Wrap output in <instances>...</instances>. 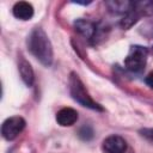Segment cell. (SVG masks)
<instances>
[{"label":"cell","mask_w":153,"mask_h":153,"mask_svg":"<svg viewBox=\"0 0 153 153\" xmlns=\"http://www.w3.org/2000/svg\"><path fill=\"white\" fill-rule=\"evenodd\" d=\"M29 51L45 67L51 66L54 60V51L51 42L42 27H35L27 36Z\"/></svg>","instance_id":"1"},{"label":"cell","mask_w":153,"mask_h":153,"mask_svg":"<svg viewBox=\"0 0 153 153\" xmlns=\"http://www.w3.org/2000/svg\"><path fill=\"white\" fill-rule=\"evenodd\" d=\"M69 93L75 102H78L80 105L85 108H88L96 111L104 110L100 104L93 100V98L90 96L88 91L86 90L85 85L75 73H71V76H69Z\"/></svg>","instance_id":"2"},{"label":"cell","mask_w":153,"mask_h":153,"mask_svg":"<svg viewBox=\"0 0 153 153\" xmlns=\"http://www.w3.org/2000/svg\"><path fill=\"white\" fill-rule=\"evenodd\" d=\"M148 57V49L143 45H131L124 59V67L133 74H141L145 71Z\"/></svg>","instance_id":"3"},{"label":"cell","mask_w":153,"mask_h":153,"mask_svg":"<svg viewBox=\"0 0 153 153\" xmlns=\"http://www.w3.org/2000/svg\"><path fill=\"white\" fill-rule=\"evenodd\" d=\"M25 120L20 116H12L5 120L1 124V135L5 140H14L25 128Z\"/></svg>","instance_id":"4"},{"label":"cell","mask_w":153,"mask_h":153,"mask_svg":"<svg viewBox=\"0 0 153 153\" xmlns=\"http://www.w3.org/2000/svg\"><path fill=\"white\" fill-rule=\"evenodd\" d=\"M74 27L81 36H84L85 38H87L92 43H97V41L100 36V27L96 23L86 20V19L75 20Z\"/></svg>","instance_id":"5"},{"label":"cell","mask_w":153,"mask_h":153,"mask_svg":"<svg viewBox=\"0 0 153 153\" xmlns=\"http://www.w3.org/2000/svg\"><path fill=\"white\" fill-rule=\"evenodd\" d=\"M102 151L103 153H126L127 141L120 135H109L103 140Z\"/></svg>","instance_id":"6"},{"label":"cell","mask_w":153,"mask_h":153,"mask_svg":"<svg viewBox=\"0 0 153 153\" xmlns=\"http://www.w3.org/2000/svg\"><path fill=\"white\" fill-rule=\"evenodd\" d=\"M78 121V112L73 108H62L56 112V122L61 127H71Z\"/></svg>","instance_id":"7"},{"label":"cell","mask_w":153,"mask_h":153,"mask_svg":"<svg viewBox=\"0 0 153 153\" xmlns=\"http://www.w3.org/2000/svg\"><path fill=\"white\" fill-rule=\"evenodd\" d=\"M12 13L17 19L30 20L33 17V7L31 4L26 1H18L14 4L12 8Z\"/></svg>","instance_id":"8"},{"label":"cell","mask_w":153,"mask_h":153,"mask_svg":"<svg viewBox=\"0 0 153 153\" xmlns=\"http://www.w3.org/2000/svg\"><path fill=\"white\" fill-rule=\"evenodd\" d=\"M18 71H19V74H20V78H22L23 82L26 86H31L33 84V81H35L33 69H32L31 65L23 56L19 57V61H18Z\"/></svg>","instance_id":"9"},{"label":"cell","mask_w":153,"mask_h":153,"mask_svg":"<svg viewBox=\"0 0 153 153\" xmlns=\"http://www.w3.org/2000/svg\"><path fill=\"white\" fill-rule=\"evenodd\" d=\"M105 6L108 7V10L114 13V14H122V17L124 14H127L133 6V1H127V0H112V1H106Z\"/></svg>","instance_id":"10"},{"label":"cell","mask_w":153,"mask_h":153,"mask_svg":"<svg viewBox=\"0 0 153 153\" xmlns=\"http://www.w3.org/2000/svg\"><path fill=\"white\" fill-rule=\"evenodd\" d=\"M131 10L141 17H152L153 16V1L152 0H143V1H133Z\"/></svg>","instance_id":"11"},{"label":"cell","mask_w":153,"mask_h":153,"mask_svg":"<svg viewBox=\"0 0 153 153\" xmlns=\"http://www.w3.org/2000/svg\"><path fill=\"white\" fill-rule=\"evenodd\" d=\"M79 137L82 139L84 141H90L92 137H93V129L90 127V126H82L80 129H79V133H78Z\"/></svg>","instance_id":"12"},{"label":"cell","mask_w":153,"mask_h":153,"mask_svg":"<svg viewBox=\"0 0 153 153\" xmlns=\"http://www.w3.org/2000/svg\"><path fill=\"white\" fill-rule=\"evenodd\" d=\"M140 134H141L142 137L153 142V128H143V129L140 130Z\"/></svg>","instance_id":"13"},{"label":"cell","mask_w":153,"mask_h":153,"mask_svg":"<svg viewBox=\"0 0 153 153\" xmlns=\"http://www.w3.org/2000/svg\"><path fill=\"white\" fill-rule=\"evenodd\" d=\"M145 82H146V85H147L148 87L153 88V72H151V73L145 78Z\"/></svg>","instance_id":"14"}]
</instances>
